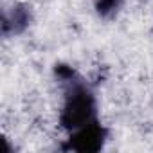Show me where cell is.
<instances>
[{"label": "cell", "mask_w": 153, "mask_h": 153, "mask_svg": "<svg viewBox=\"0 0 153 153\" xmlns=\"http://www.w3.org/2000/svg\"><path fill=\"white\" fill-rule=\"evenodd\" d=\"M56 74L65 85L59 124L68 133H72L88 123H94L97 119V106H96V96L90 90V87L70 67L59 65L56 68Z\"/></svg>", "instance_id": "cell-1"}, {"label": "cell", "mask_w": 153, "mask_h": 153, "mask_svg": "<svg viewBox=\"0 0 153 153\" xmlns=\"http://www.w3.org/2000/svg\"><path fill=\"white\" fill-rule=\"evenodd\" d=\"M108 137L106 128L96 119L94 123L85 124L83 128L70 133L67 142L63 144V149L67 151H81V153H94L99 151L105 146V140Z\"/></svg>", "instance_id": "cell-2"}, {"label": "cell", "mask_w": 153, "mask_h": 153, "mask_svg": "<svg viewBox=\"0 0 153 153\" xmlns=\"http://www.w3.org/2000/svg\"><path fill=\"white\" fill-rule=\"evenodd\" d=\"M31 22V15L29 9L24 6H15L9 13L4 15V22H2V33L9 34V33H22Z\"/></svg>", "instance_id": "cell-3"}, {"label": "cell", "mask_w": 153, "mask_h": 153, "mask_svg": "<svg viewBox=\"0 0 153 153\" xmlns=\"http://www.w3.org/2000/svg\"><path fill=\"white\" fill-rule=\"evenodd\" d=\"M123 6V0H96V11L101 18H112Z\"/></svg>", "instance_id": "cell-4"}]
</instances>
